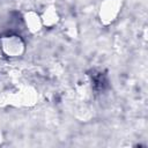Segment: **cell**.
I'll list each match as a JSON object with an SVG mask.
<instances>
[{
    "instance_id": "obj_1",
    "label": "cell",
    "mask_w": 148,
    "mask_h": 148,
    "mask_svg": "<svg viewBox=\"0 0 148 148\" xmlns=\"http://www.w3.org/2000/svg\"><path fill=\"white\" fill-rule=\"evenodd\" d=\"M92 83H94V87L98 90H103L105 87H106V77L103 73H97V74H94L92 75Z\"/></svg>"
}]
</instances>
